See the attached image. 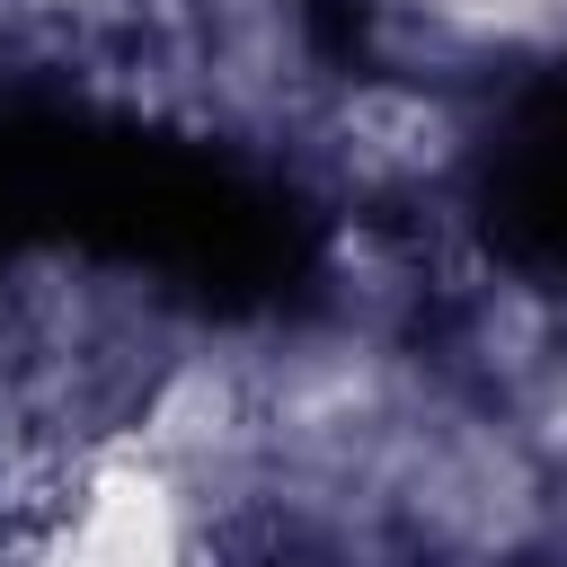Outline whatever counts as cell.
I'll return each instance as SVG.
<instances>
[{
    "mask_svg": "<svg viewBox=\"0 0 567 567\" xmlns=\"http://www.w3.org/2000/svg\"><path fill=\"white\" fill-rule=\"evenodd\" d=\"M478 204H487V230L505 257L567 275V71L540 80L514 106V124L496 133Z\"/></svg>",
    "mask_w": 567,
    "mask_h": 567,
    "instance_id": "7a4b0ae2",
    "label": "cell"
},
{
    "mask_svg": "<svg viewBox=\"0 0 567 567\" xmlns=\"http://www.w3.org/2000/svg\"><path fill=\"white\" fill-rule=\"evenodd\" d=\"M71 239L186 284L213 310H257L301 275V213L248 168L53 106H0V257Z\"/></svg>",
    "mask_w": 567,
    "mask_h": 567,
    "instance_id": "6da1fadb",
    "label": "cell"
}]
</instances>
